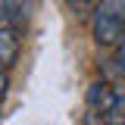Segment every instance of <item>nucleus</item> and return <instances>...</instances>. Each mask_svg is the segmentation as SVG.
I'll return each instance as SVG.
<instances>
[{
	"instance_id": "1",
	"label": "nucleus",
	"mask_w": 125,
	"mask_h": 125,
	"mask_svg": "<svg viewBox=\"0 0 125 125\" xmlns=\"http://www.w3.org/2000/svg\"><path fill=\"white\" fill-rule=\"evenodd\" d=\"M91 31L100 47H116L125 38V0H100L91 19Z\"/></svg>"
},
{
	"instance_id": "2",
	"label": "nucleus",
	"mask_w": 125,
	"mask_h": 125,
	"mask_svg": "<svg viewBox=\"0 0 125 125\" xmlns=\"http://www.w3.org/2000/svg\"><path fill=\"white\" fill-rule=\"evenodd\" d=\"M84 103H88L91 113H100V119H109L113 113L125 109V94L119 88H113L109 81H94L84 94Z\"/></svg>"
},
{
	"instance_id": "3",
	"label": "nucleus",
	"mask_w": 125,
	"mask_h": 125,
	"mask_svg": "<svg viewBox=\"0 0 125 125\" xmlns=\"http://www.w3.org/2000/svg\"><path fill=\"white\" fill-rule=\"evenodd\" d=\"M19 60V38L13 28H0V66H13Z\"/></svg>"
},
{
	"instance_id": "4",
	"label": "nucleus",
	"mask_w": 125,
	"mask_h": 125,
	"mask_svg": "<svg viewBox=\"0 0 125 125\" xmlns=\"http://www.w3.org/2000/svg\"><path fill=\"white\" fill-rule=\"evenodd\" d=\"M6 6H10V16H13L16 25H25V22H28L31 0H6Z\"/></svg>"
},
{
	"instance_id": "5",
	"label": "nucleus",
	"mask_w": 125,
	"mask_h": 125,
	"mask_svg": "<svg viewBox=\"0 0 125 125\" xmlns=\"http://www.w3.org/2000/svg\"><path fill=\"white\" fill-rule=\"evenodd\" d=\"M113 69L125 78V38L116 44V50H113Z\"/></svg>"
},
{
	"instance_id": "6",
	"label": "nucleus",
	"mask_w": 125,
	"mask_h": 125,
	"mask_svg": "<svg viewBox=\"0 0 125 125\" xmlns=\"http://www.w3.org/2000/svg\"><path fill=\"white\" fill-rule=\"evenodd\" d=\"M6 88H10V78H6V66H0V100H3Z\"/></svg>"
}]
</instances>
